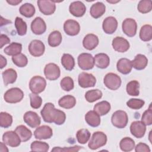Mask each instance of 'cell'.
Listing matches in <instances>:
<instances>
[{
  "label": "cell",
  "mask_w": 152,
  "mask_h": 152,
  "mask_svg": "<svg viewBox=\"0 0 152 152\" xmlns=\"http://www.w3.org/2000/svg\"><path fill=\"white\" fill-rule=\"evenodd\" d=\"M104 84L109 89L116 90L121 85V79L119 76L115 73H107L104 77Z\"/></svg>",
  "instance_id": "obj_6"
},
{
  "label": "cell",
  "mask_w": 152,
  "mask_h": 152,
  "mask_svg": "<svg viewBox=\"0 0 152 152\" xmlns=\"http://www.w3.org/2000/svg\"><path fill=\"white\" fill-rule=\"evenodd\" d=\"M2 76L5 86L14 83L17 78L16 71L12 68H9L5 70L2 73Z\"/></svg>",
  "instance_id": "obj_30"
},
{
  "label": "cell",
  "mask_w": 152,
  "mask_h": 152,
  "mask_svg": "<svg viewBox=\"0 0 152 152\" xmlns=\"http://www.w3.org/2000/svg\"><path fill=\"white\" fill-rule=\"evenodd\" d=\"M62 40V37L61 33L58 31L55 30L50 33L48 37V44L51 47H56L59 46Z\"/></svg>",
  "instance_id": "obj_32"
},
{
  "label": "cell",
  "mask_w": 152,
  "mask_h": 152,
  "mask_svg": "<svg viewBox=\"0 0 152 152\" xmlns=\"http://www.w3.org/2000/svg\"><path fill=\"white\" fill-rule=\"evenodd\" d=\"M123 32L128 37H133L136 34L137 30V24L135 20L132 18H126L122 24Z\"/></svg>",
  "instance_id": "obj_11"
},
{
  "label": "cell",
  "mask_w": 152,
  "mask_h": 152,
  "mask_svg": "<svg viewBox=\"0 0 152 152\" xmlns=\"http://www.w3.org/2000/svg\"><path fill=\"white\" fill-rule=\"evenodd\" d=\"M70 13L77 17H80L84 15L86 11L85 5L81 1H74L72 2L69 7Z\"/></svg>",
  "instance_id": "obj_21"
},
{
  "label": "cell",
  "mask_w": 152,
  "mask_h": 152,
  "mask_svg": "<svg viewBox=\"0 0 152 152\" xmlns=\"http://www.w3.org/2000/svg\"><path fill=\"white\" fill-rule=\"evenodd\" d=\"M12 61L16 66L20 68L26 66L28 63L27 58L25 55L21 53L18 55L12 56Z\"/></svg>",
  "instance_id": "obj_43"
},
{
  "label": "cell",
  "mask_w": 152,
  "mask_h": 152,
  "mask_svg": "<svg viewBox=\"0 0 152 152\" xmlns=\"http://www.w3.org/2000/svg\"><path fill=\"white\" fill-rule=\"evenodd\" d=\"M140 38L144 42H148L152 38V27L151 25L145 24L141 27L140 31Z\"/></svg>",
  "instance_id": "obj_35"
},
{
  "label": "cell",
  "mask_w": 152,
  "mask_h": 152,
  "mask_svg": "<svg viewBox=\"0 0 152 152\" xmlns=\"http://www.w3.org/2000/svg\"><path fill=\"white\" fill-rule=\"evenodd\" d=\"M0 57H1V63H0V65H1V69H2L4 66H6L7 65V59L5 58H4L2 55H0Z\"/></svg>",
  "instance_id": "obj_53"
},
{
  "label": "cell",
  "mask_w": 152,
  "mask_h": 152,
  "mask_svg": "<svg viewBox=\"0 0 152 152\" xmlns=\"http://www.w3.org/2000/svg\"><path fill=\"white\" fill-rule=\"evenodd\" d=\"M10 38L5 34H1L0 36V43H1V46L0 48H2V47L7 44L10 43Z\"/></svg>",
  "instance_id": "obj_52"
},
{
  "label": "cell",
  "mask_w": 152,
  "mask_h": 152,
  "mask_svg": "<svg viewBox=\"0 0 152 152\" xmlns=\"http://www.w3.org/2000/svg\"><path fill=\"white\" fill-rule=\"evenodd\" d=\"M78 81L79 86L82 88H88L94 87L96 83L95 77L89 73L83 72L78 75Z\"/></svg>",
  "instance_id": "obj_8"
},
{
  "label": "cell",
  "mask_w": 152,
  "mask_h": 152,
  "mask_svg": "<svg viewBox=\"0 0 152 152\" xmlns=\"http://www.w3.org/2000/svg\"><path fill=\"white\" fill-rule=\"evenodd\" d=\"M2 141L5 144L11 147L19 146L21 141L18 134L12 131L5 132L2 135Z\"/></svg>",
  "instance_id": "obj_9"
},
{
  "label": "cell",
  "mask_w": 152,
  "mask_h": 152,
  "mask_svg": "<svg viewBox=\"0 0 152 152\" xmlns=\"http://www.w3.org/2000/svg\"><path fill=\"white\" fill-rule=\"evenodd\" d=\"M24 121L31 128H36L40 125L41 121L39 115L34 112L28 111L23 116Z\"/></svg>",
  "instance_id": "obj_20"
},
{
  "label": "cell",
  "mask_w": 152,
  "mask_h": 152,
  "mask_svg": "<svg viewBox=\"0 0 152 152\" xmlns=\"http://www.w3.org/2000/svg\"><path fill=\"white\" fill-rule=\"evenodd\" d=\"M46 86L45 79L39 75L32 77L29 82V88L33 93L39 94L43 91Z\"/></svg>",
  "instance_id": "obj_4"
},
{
  "label": "cell",
  "mask_w": 152,
  "mask_h": 152,
  "mask_svg": "<svg viewBox=\"0 0 152 152\" xmlns=\"http://www.w3.org/2000/svg\"><path fill=\"white\" fill-rule=\"evenodd\" d=\"M146 131V125L142 121H134L131 123L130 131L131 134L137 138L144 137Z\"/></svg>",
  "instance_id": "obj_14"
},
{
  "label": "cell",
  "mask_w": 152,
  "mask_h": 152,
  "mask_svg": "<svg viewBox=\"0 0 152 152\" xmlns=\"http://www.w3.org/2000/svg\"><path fill=\"white\" fill-rule=\"evenodd\" d=\"M40 114L45 122L55 123L60 125L63 124L66 119L65 112L55 108L52 103H46L40 112Z\"/></svg>",
  "instance_id": "obj_1"
},
{
  "label": "cell",
  "mask_w": 152,
  "mask_h": 152,
  "mask_svg": "<svg viewBox=\"0 0 152 152\" xmlns=\"http://www.w3.org/2000/svg\"><path fill=\"white\" fill-rule=\"evenodd\" d=\"M44 74L48 80L53 81L57 80L60 77L61 71L56 64L49 63L44 68Z\"/></svg>",
  "instance_id": "obj_10"
},
{
  "label": "cell",
  "mask_w": 152,
  "mask_h": 152,
  "mask_svg": "<svg viewBox=\"0 0 152 152\" xmlns=\"http://www.w3.org/2000/svg\"><path fill=\"white\" fill-rule=\"evenodd\" d=\"M95 65L100 69L106 68L110 64V59L108 55L106 53H100L96 54L94 57Z\"/></svg>",
  "instance_id": "obj_23"
},
{
  "label": "cell",
  "mask_w": 152,
  "mask_h": 152,
  "mask_svg": "<svg viewBox=\"0 0 152 152\" xmlns=\"http://www.w3.org/2000/svg\"><path fill=\"white\" fill-rule=\"evenodd\" d=\"M12 123V116L4 112L0 113V125L2 128H7L10 127Z\"/></svg>",
  "instance_id": "obj_44"
},
{
  "label": "cell",
  "mask_w": 152,
  "mask_h": 152,
  "mask_svg": "<svg viewBox=\"0 0 152 152\" xmlns=\"http://www.w3.org/2000/svg\"><path fill=\"white\" fill-rule=\"evenodd\" d=\"M22 50L21 44L17 42H12L7 46L4 51L5 54L10 56H14L21 53Z\"/></svg>",
  "instance_id": "obj_33"
},
{
  "label": "cell",
  "mask_w": 152,
  "mask_h": 152,
  "mask_svg": "<svg viewBox=\"0 0 152 152\" xmlns=\"http://www.w3.org/2000/svg\"><path fill=\"white\" fill-rule=\"evenodd\" d=\"M139 12L142 14H145L150 12L152 9V2L150 0L140 1L137 7Z\"/></svg>",
  "instance_id": "obj_45"
},
{
  "label": "cell",
  "mask_w": 152,
  "mask_h": 152,
  "mask_svg": "<svg viewBox=\"0 0 152 152\" xmlns=\"http://www.w3.org/2000/svg\"><path fill=\"white\" fill-rule=\"evenodd\" d=\"M58 104L64 109H71L76 104V99L71 95H66L59 100Z\"/></svg>",
  "instance_id": "obj_28"
},
{
  "label": "cell",
  "mask_w": 152,
  "mask_h": 152,
  "mask_svg": "<svg viewBox=\"0 0 152 152\" xmlns=\"http://www.w3.org/2000/svg\"><path fill=\"white\" fill-rule=\"evenodd\" d=\"M140 84L137 80L129 81L126 84V92L128 95L131 96H137L140 94Z\"/></svg>",
  "instance_id": "obj_36"
},
{
  "label": "cell",
  "mask_w": 152,
  "mask_h": 152,
  "mask_svg": "<svg viewBox=\"0 0 152 152\" xmlns=\"http://www.w3.org/2000/svg\"><path fill=\"white\" fill-rule=\"evenodd\" d=\"M141 121L145 125H151L152 124V109L151 104L149 108L144 111L141 116Z\"/></svg>",
  "instance_id": "obj_49"
},
{
  "label": "cell",
  "mask_w": 152,
  "mask_h": 152,
  "mask_svg": "<svg viewBox=\"0 0 152 152\" xmlns=\"http://www.w3.org/2000/svg\"><path fill=\"white\" fill-rule=\"evenodd\" d=\"M61 64L65 69L71 71L75 66L74 58L70 54L64 53L61 58Z\"/></svg>",
  "instance_id": "obj_34"
},
{
  "label": "cell",
  "mask_w": 152,
  "mask_h": 152,
  "mask_svg": "<svg viewBox=\"0 0 152 152\" xmlns=\"http://www.w3.org/2000/svg\"><path fill=\"white\" fill-rule=\"evenodd\" d=\"M64 30L65 33L69 36L77 35L80 31L79 23L74 20H68L64 24Z\"/></svg>",
  "instance_id": "obj_15"
},
{
  "label": "cell",
  "mask_w": 152,
  "mask_h": 152,
  "mask_svg": "<svg viewBox=\"0 0 152 152\" xmlns=\"http://www.w3.org/2000/svg\"><path fill=\"white\" fill-rule=\"evenodd\" d=\"M111 122L113 125L118 128H125L128 122L127 113L124 110H116L112 116Z\"/></svg>",
  "instance_id": "obj_5"
},
{
  "label": "cell",
  "mask_w": 152,
  "mask_h": 152,
  "mask_svg": "<svg viewBox=\"0 0 152 152\" xmlns=\"http://www.w3.org/2000/svg\"><path fill=\"white\" fill-rule=\"evenodd\" d=\"M7 2L8 4H10L12 5H17L18 4L21 3L22 1H15V0L14 1V0H11V1H7Z\"/></svg>",
  "instance_id": "obj_54"
},
{
  "label": "cell",
  "mask_w": 152,
  "mask_h": 152,
  "mask_svg": "<svg viewBox=\"0 0 152 152\" xmlns=\"http://www.w3.org/2000/svg\"><path fill=\"white\" fill-rule=\"evenodd\" d=\"M30 100V106L33 109L39 108L42 103V99L41 97L38 96L37 94L30 93L29 94Z\"/></svg>",
  "instance_id": "obj_48"
},
{
  "label": "cell",
  "mask_w": 152,
  "mask_h": 152,
  "mask_svg": "<svg viewBox=\"0 0 152 152\" xmlns=\"http://www.w3.org/2000/svg\"><path fill=\"white\" fill-rule=\"evenodd\" d=\"M45 50V46L44 43L39 40H33L28 45V51L34 57L42 56L44 53Z\"/></svg>",
  "instance_id": "obj_13"
},
{
  "label": "cell",
  "mask_w": 152,
  "mask_h": 152,
  "mask_svg": "<svg viewBox=\"0 0 152 152\" xmlns=\"http://www.w3.org/2000/svg\"><path fill=\"white\" fill-rule=\"evenodd\" d=\"M102 27L105 33L113 34L117 29L118 21L113 17H107L103 20Z\"/></svg>",
  "instance_id": "obj_18"
},
{
  "label": "cell",
  "mask_w": 152,
  "mask_h": 152,
  "mask_svg": "<svg viewBox=\"0 0 152 152\" xmlns=\"http://www.w3.org/2000/svg\"><path fill=\"white\" fill-rule=\"evenodd\" d=\"M102 92L98 89L91 90L87 91L85 94L86 100L90 103L94 102L95 101L99 100L102 97Z\"/></svg>",
  "instance_id": "obj_39"
},
{
  "label": "cell",
  "mask_w": 152,
  "mask_h": 152,
  "mask_svg": "<svg viewBox=\"0 0 152 152\" xmlns=\"http://www.w3.org/2000/svg\"><path fill=\"white\" fill-rule=\"evenodd\" d=\"M110 110V104L107 101H102L96 103L94 106V110L100 116L106 115Z\"/></svg>",
  "instance_id": "obj_31"
},
{
  "label": "cell",
  "mask_w": 152,
  "mask_h": 152,
  "mask_svg": "<svg viewBox=\"0 0 152 152\" xmlns=\"http://www.w3.org/2000/svg\"><path fill=\"white\" fill-rule=\"evenodd\" d=\"M144 101L138 99H131L126 102V105L131 109L138 110L144 105Z\"/></svg>",
  "instance_id": "obj_47"
},
{
  "label": "cell",
  "mask_w": 152,
  "mask_h": 152,
  "mask_svg": "<svg viewBox=\"0 0 152 152\" xmlns=\"http://www.w3.org/2000/svg\"><path fill=\"white\" fill-rule=\"evenodd\" d=\"M61 87L62 90L66 91H69L72 90L74 87V81L69 77H65L63 78L60 83Z\"/></svg>",
  "instance_id": "obj_46"
},
{
  "label": "cell",
  "mask_w": 152,
  "mask_h": 152,
  "mask_svg": "<svg viewBox=\"0 0 152 152\" xmlns=\"http://www.w3.org/2000/svg\"><path fill=\"white\" fill-rule=\"evenodd\" d=\"M31 150L33 151H42L46 152L49 150V145L45 142L34 141L32 142L30 145Z\"/></svg>",
  "instance_id": "obj_42"
},
{
  "label": "cell",
  "mask_w": 152,
  "mask_h": 152,
  "mask_svg": "<svg viewBox=\"0 0 152 152\" xmlns=\"http://www.w3.org/2000/svg\"><path fill=\"white\" fill-rule=\"evenodd\" d=\"M15 132L18 134L22 142L27 141L32 136L31 131L23 125L17 126L15 129Z\"/></svg>",
  "instance_id": "obj_29"
},
{
  "label": "cell",
  "mask_w": 152,
  "mask_h": 152,
  "mask_svg": "<svg viewBox=\"0 0 152 152\" xmlns=\"http://www.w3.org/2000/svg\"><path fill=\"white\" fill-rule=\"evenodd\" d=\"M106 11L104 4L101 2H97L92 5L90 8V13L91 17L94 18H98L102 16Z\"/></svg>",
  "instance_id": "obj_27"
},
{
  "label": "cell",
  "mask_w": 152,
  "mask_h": 152,
  "mask_svg": "<svg viewBox=\"0 0 152 152\" xmlns=\"http://www.w3.org/2000/svg\"><path fill=\"white\" fill-rule=\"evenodd\" d=\"M78 64L83 70L91 69L94 65V57L90 53H81L78 57Z\"/></svg>",
  "instance_id": "obj_7"
},
{
  "label": "cell",
  "mask_w": 152,
  "mask_h": 152,
  "mask_svg": "<svg viewBox=\"0 0 152 152\" xmlns=\"http://www.w3.org/2000/svg\"><path fill=\"white\" fill-rule=\"evenodd\" d=\"M53 131L52 128L48 125H42L37 127L34 132V136L38 140H46L52 137Z\"/></svg>",
  "instance_id": "obj_17"
},
{
  "label": "cell",
  "mask_w": 152,
  "mask_h": 152,
  "mask_svg": "<svg viewBox=\"0 0 152 152\" xmlns=\"http://www.w3.org/2000/svg\"><path fill=\"white\" fill-rule=\"evenodd\" d=\"M4 144H3V142H1L0 143V145H1V147H1L0 148V151H3V152L4 151H8V148H7L6 145Z\"/></svg>",
  "instance_id": "obj_55"
},
{
  "label": "cell",
  "mask_w": 152,
  "mask_h": 152,
  "mask_svg": "<svg viewBox=\"0 0 152 152\" xmlns=\"http://www.w3.org/2000/svg\"><path fill=\"white\" fill-rule=\"evenodd\" d=\"M31 30L36 35L42 34L46 30V25L45 21L41 17H36L31 22Z\"/></svg>",
  "instance_id": "obj_19"
},
{
  "label": "cell",
  "mask_w": 152,
  "mask_h": 152,
  "mask_svg": "<svg viewBox=\"0 0 152 152\" xmlns=\"http://www.w3.org/2000/svg\"><path fill=\"white\" fill-rule=\"evenodd\" d=\"M135 148V151L136 152H150V149L146 144L143 143V142H140L138 143Z\"/></svg>",
  "instance_id": "obj_51"
},
{
  "label": "cell",
  "mask_w": 152,
  "mask_h": 152,
  "mask_svg": "<svg viewBox=\"0 0 152 152\" xmlns=\"http://www.w3.org/2000/svg\"><path fill=\"white\" fill-rule=\"evenodd\" d=\"M132 66L137 70L144 69L147 65L148 59L147 57L142 54H138L133 61H131Z\"/></svg>",
  "instance_id": "obj_26"
},
{
  "label": "cell",
  "mask_w": 152,
  "mask_h": 152,
  "mask_svg": "<svg viewBox=\"0 0 152 152\" xmlns=\"http://www.w3.org/2000/svg\"><path fill=\"white\" fill-rule=\"evenodd\" d=\"M107 142L106 135L101 131L94 132L89 141L88 146L91 150H96L104 146Z\"/></svg>",
  "instance_id": "obj_2"
},
{
  "label": "cell",
  "mask_w": 152,
  "mask_h": 152,
  "mask_svg": "<svg viewBox=\"0 0 152 152\" xmlns=\"http://www.w3.org/2000/svg\"><path fill=\"white\" fill-rule=\"evenodd\" d=\"M87 124L92 127H97L100 124V115L94 110L88 111L85 115Z\"/></svg>",
  "instance_id": "obj_25"
},
{
  "label": "cell",
  "mask_w": 152,
  "mask_h": 152,
  "mask_svg": "<svg viewBox=\"0 0 152 152\" xmlns=\"http://www.w3.org/2000/svg\"><path fill=\"white\" fill-rule=\"evenodd\" d=\"M82 148V147L78 145H75L71 147H64L61 148L59 147H55L52 149V151H66V152H72V151H78L80 149Z\"/></svg>",
  "instance_id": "obj_50"
},
{
  "label": "cell",
  "mask_w": 152,
  "mask_h": 152,
  "mask_svg": "<svg viewBox=\"0 0 152 152\" xmlns=\"http://www.w3.org/2000/svg\"><path fill=\"white\" fill-rule=\"evenodd\" d=\"M37 3L40 11L44 15H49L55 11L56 5L52 1L39 0Z\"/></svg>",
  "instance_id": "obj_12"
},
{
  "label": "cell",
  "mask_w": 152,
  "mask_h": 152,
  "mask_svg": "<svg viewBox=\"0 0 152 152\" xmlns=\"http://www.w3.org/2000/svg\"><path fill=\"white\" fill-rule=\"evenodd\" d=\"M24 97L23 91L19 88L14 87L8 89L4 95L5 101L9 103H16L21 101Z\"/></svg>",
  "instance_id": "obj_3"
},
{
  "label": "cell",
  "mask_w": 152,
  "mask_h": 152,
  "mask_svg": "<svg viewBox=\"0 0 152 152\" xmlns=\"http://www.w3.org/2000/svg\"><path fill=\"white\" fill-rule=\"evenodd\" d=\"M15 26L19 36H24L27 33L26 23L20 17H17L15 20Z\"/></svg>",
  "instance_id": "obj_40"
},
{
  "label": "cell",
  "mask_w": 152,
  "mask_h": 152,
  "mask_svg": "<svg viewBox=\"0 0 152 152\" xmlns=\"http://www.w3.org/2000/svg\"><path fill=\"white\" fill-rule=\"evenodd\" d=\"M119 147L123 151H131L135 147V142L129 137H125L121 140Z\"/></svg>",
  "instance_id": "obj_38"
},
{
  "label": "cell",
  "mask_w": 152,
  "mask_h": 152,
  "mask_svg": "<svg viewBox=\"0 0 152 152\" xmlns=\"http://www.w3.org/2000/svg\"><path fill=\"white\" fill-rule=\"evenodd\" d=\"M99 45V38L94 34H88L83 39V45L86 49L91 50Z\"/></svg>",
  "instance_id": "obj_22"
},
{
  "label": "cell",
  "mask_w": 152,
  "mask_h": 152,
  "mask_svg": "<svg viewBox=\"0 0 152 152\" xmlns=\"http://www.w3.org/2000/svg\"><path fill=\"white\" fill-rule=\"evenodd\" d=\"M116 68L118 71L122 74H129L132 68L131 61L127 58L120 59L116 64Z\"/></svg>",
  "instance_id": "obj_24"
},
{
  "label": "cell",
  "mask_w": 152,
  "mask_h": 152,
  "mask_svg": "<svg viewBox=\"0 0 152 152\" xmlns=\"http://www.w3.org/2000/svg\"><path fill=\"white\" fill-rule=\"evenodd\" d=\"M112 45L114 50L118 52H125L129 48V42L122 37H115L112 40Z\"/></svg>",
  "instance_id": "obj_16"
},
{
  "label": "cell",
  "mask_w": 152,
  "mask_h": 152,
  "mask_svg": "<svg viewBox=\"0 0 152 152\" xmlns=\"http://www.w3.org/2000/svg\"><path fill=\"white\" fill-rule=\"evenodd\" d=\"M19 11L22 15L27 18H30L35 13V8L31 4L26 3L20 7Z\"/></svg>",
  "instance_id": "obj_37"
},
{
  "label": "cell",
  "mask_w": 152,
  "mask_h": 152,
  "mask_svg": "<svg viewBox=\"0 0 152 152\" xmlns=\"http://www.w3.org/2000/svg\"><path fill=\"white\" fill-rule=\"evenodd\" d=\"M90 132L87 129H81L76 134V137L78 142L81 144H84L89 140L90 138Z\"/></svg>",
  "instance_id": "obj_41"
}]
</instances>
